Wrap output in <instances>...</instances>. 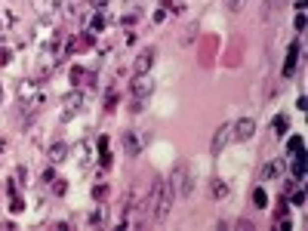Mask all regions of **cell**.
I'll list each match as a JSON object with an SVG mask.
<instances>
[{
    "label": "cell",
    "mask_w": 308,
    "mask_h": 231,
    "mask_svg": "<svg viewBox=\"0 0 308 231\" xmlns=\"http://www.w3.org/2000/svg\"><path fill=\"white\" fill-rule=\"evenodd\" d=\"M283 173V160H271V164L262 167V179H278Z\"/></svg>",
    "instance_id": "obj_10"
},
{
    "label": "cell",
    "mask_w": 308,
    "mask_h": 231,
    "mask_svg": "<svg viewBox=\"0 0 308 231\" xmlns=\"http://www.w3.org/2000/svg\"><path fill=\"white\" fill-rule=\"evenodd\" d=\"M148 206H151V219L154 222H164V219L169 216V210H173V188H169L167 179H154Z\"/></svg>",
    "instance_id": "obj_1"
},
{
    "label": "cell",
    "mask_w": 308,
    "mask_h": 231,
    "mask_svg": "<svg viewBox=\"0 0 308 231\" xmlns=\"http://www.w3.org/2000/svg\"><path fill=\"white\" fill-rule=\"evenodd\" d=\"M151 62H154V50H151V46H145V50L139 53V59H136V65H133V71L136 74H145L148 68H151Z\"/></svg>",
    "instance_id": "obj_6"
},
{
    "label": "cell",
    "mask_w": 308,
    "mask_h": 231,
    "mask_svg": "<svg viewBox=\"0 0 308 231\" xmlns=\"http://www.w3.org/2000/svg\"><path fill=\"white\" fill-rule=\"evenodd\" d=\"M228 142H231V123H222L219 130H216V136H213V154H219Z\"/></svg>",
    "instance_id": "obj_5"
},
{
    "label": "cell",
    "mask_w": 308,
    "mask_h": 231,
    "mask_svg": "<svg viewBox=\"0 0 308 231\" xmlns=\"http://www.w3.org/2000/svg\"><path fill=\"white\" fill-rule=\"evenodd\" d=\"M213 194H216V198H228V185L222 179H216L213 182Z\"/></svg>",
    "instance_id": "obj_14"
},
{
    "label": "cell",
    "mask_w": 308,
    "mask_h": 231,
    "mask_svg": "<svg viewBox=\"0 0 308 231\" xmlns=\"http://www.w3.org/2000/svg\"><path fill=\"white\" fill-rule=\"evenodd\" d=\"M47 157H50V164H62V160H68V145L65 142H53Z\"/></svg>",
    "instance_id": "obj_8"
},
{
    "label": "cell",
    "mask_w": 308,
    "mask_h": 231,
    "mask_svg": "<svg viewBox=\"0 0 308 231\" xmlns=\"http://www.w3.org/2000/svg\"><path fill=\"white\" fill-rule=\"evenodd\" d=\"M142 133H136V130H127V133H123V148H127V154L130 157H136V154H139L142 151Z\"/></svg>",
    "instance_id": "obj_4"
},
{
    "label": "cell",
    "mask_w": 308,
    "mask_h": 231,
    "mask_svg": "<svg viewBox=\"0 0 308 231\" xmlns=\"http://www.w3.org/2000/svg\"><path fill=\"white\" fill-rule=\"evenodd\" d=\"M256 133V120L250 117H241L237 123H231V142H250Z\"/></svg>",
    "instance_id": "obj_3"
},
{
    "label": "cell",
    "mask_w": 308,
    "mask_h": 231,
    "mask_svg": "<svg viewBox=\"0 0 308 231\" xmlns=\"http://www.w3.org/2000/svg\"><path fill=\"white\" fill-rule=\"evenodd\" d=\"M296 53H299V50H296V46H290V53H287V65H283V77H290V74H293V68H296Z\"/></svg>",
    "instance_id": "obj_12"
},
{
    "label": "cell",
    "mask_w": 308,
    "mask_h": 231,
    "mask_svg": "<svg viewBox=\"0 0 308 231\" xmlns=\"http://www.w3.org/2000/svg\"><path fill=\"white\" fill-rule=\"evenodd\" d=\"M244 3H247V0H225V6L231 9V13H237V9H241Z\"/></svg>",
    "instance_id": "obj_17"
},
{
    "label": "cell",
    "mask_w": 308,
    "mask_h": 231,
    "mask_svg": "<svg viewBox=\"0 0 308 231\" xmlns=\"http://www.w3.org/2000/svg\"><path fill=\"white\" fill-rule=\"evenodd\" d=\"M151 89H154V84H151L145 74L136 77V84H133V96H136V99H148V92H151Z\"/></svg>",
    "instance_id": "obj_7"
},
{
    "label": "cell",
    "mask_w": 308,
    "mask_h": 231,
    "mask_svg": "<svg viewBox=\"0 0 308 231\" xmlns=\"http://www.w3.org/2000/svg\"><path fill=\"white\" fill-rule=\"evenodd\" d=\"M167 182H169V188H173V198H188L191 188H195V179H191V173H188L185 164H176Z\"/></svg>",
    "instance_id": "obj_2"
},
{
    "label": "cell",
    "mask_w": 308,
    "mask_h": 231,
    "mask_svg": "<svg viewBox=\"0 0 308 231\" xmlns=\"http://www.w3.org/2000/svg\"><path fill=\"white\" fill-rule=\"evenodd\" d=\"M271 126H275V133H278V136H283V130H287V114H278Z\"/></svg>",
    "instance_id": "obj_15"
},
{
    "label": "cell",
    "mask_w": 308,
    "mask_h": 231,
    "mask_svg": "<svg viewBox=\"0 0 308 231\" xmlns=\"http://www.w3.org/2000/svg\"><path fill=\"white\" fill-rule=\"evenodd\" d=\"M290 151H293V154H299V151H302V139H299V136H293V139H290Z\"/></svg>",
    "instance_id": "obj_16"
},
{
    "label": "cell",
    "mask_w": 308,
    "mask_h": 231,
    "mask_svg": "<svg viewBox=\"0 0 308 231\" xmlns=\"http://www.w3.org/2000/svg\"><path fill=\"white\" fill-rule=\"evenodd\" d=\"M296 31H305V19H302V13L296 16Z\"/></svg>",
    "instance_id": "obj_19"
},
{
    "label": "cell",
    "mask_w": 308,
    "mask_h": 231,
    "mask_svg": "<svg viewBox=\"0 0 308 231\" xmlns=\"http://www.w3.org/2000/svg\"><path fill=\"white\" fill-rule=\"evenodd\" d=\"M84 102H86V96H84V92H68V96L62 99V105H65V111H77V108H81L84 105Z\"/></svg>",
    "instance_id": "obj_9"
},
{
    "label": "cell",
    "mask_w": 308,
    "mask_h": 231,
    "mask_svg": "<svg viewBox=\"0 0 308 231\" xmlns=\"http://www.w3.org/2000/svg\"><path fill=\"white\" fill-rule=\"evenodd\" d=\"M0 99H3V89H0Z\"/></svg>",
    "instance_id": "obj_21"
},
{
    "label": "cell",
    "mask_w": 308,
    "mask_h": 231,
    "mask_svg": "<svg viewBox=\"0 0 308 231\" xmlns=\"http://www.w3.org/2000/svg\"><path fill=\"white\" fill-rule=\"evenodd\" d=\"M59 9V0H37V13H56Z\"/></svg>",
    "instance_id": "obj_11"
},
{
    "label": "cell",
    "mask_w": 308,
    "mask_h": 231,
    "mask_svg": "<svg viewBox=\"0 0 308 231\" xmlns=\"http://www.w3.org/2000/svg\"><path fill=\"white\" fill-rule=\"evenodd\" d=\"M271 13H275V0H268V3H262V16L271 19Z\"/></svg>",
    "instance_id": "obj_18"
},
{
    "label": "cell",
    "mask_w": 308,
    "mask_h": 231,
    "mask_svg": "<svg viewBox=\"0 0 308 231\" xmlns=\"http://www.w3.org/2000/svg\"><path fill=\"white\" fill-rule=\"evenodd\" d=\"M253 203H256V206H262V210H265V206H268V194L262 191V188H256V191H253Z\"/></svg>",
    "instance_id": "obj_13"
},
{
    "label": "cell",
    "mask_w": 308,
    "mask_h": 231,
    "mask_svg": "<svg viewBox=\"0 0 308 231\" xmlns=\"http://www.w3.org/2000/svg\"><path fill=\"white\" fill-rule=\"evenodd\" d=\"M136 3H139V0H123V6H127V9H136Z\"/></svg>",
    "instance_id": "obj_20"
}]
</instances>
